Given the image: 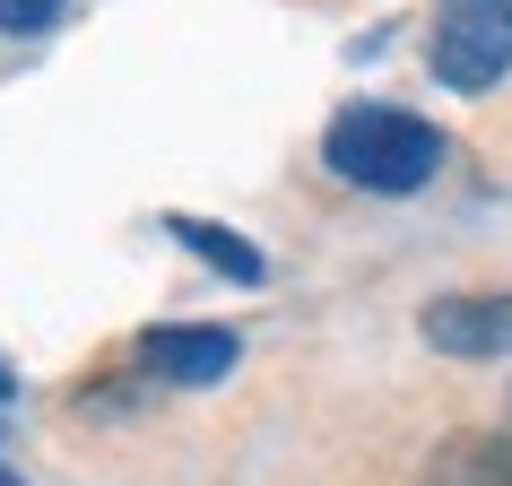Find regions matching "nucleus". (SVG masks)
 Here are the masks:
<instances>
[{"label": "nucleus", "instance_id": "nucleus-2", "mask_svg": "<svg viewBox=\"0 0 512 486\" xmlns=\"http://www.w3.org/2000/svg\"><path fill=\"white\" fill-rule=\"evenodd\" d=\"M426 61L452 96H486L512 79V0H434Z\"/></svg>", "mask_w": 512, "mask_h": 486}, {"label": "nucleus", "instance_id": "nucleus-8", "mask_svg": "<svg viewBox=\"0 0 512 486\" xmlns=\"http://www.w3.org/2000/svg\"><path fill=\"white\" fill-rule=\"evenodd\" d=\"M9 400H18V374H9V365H0V408H9Z\"/></svg>", "mask_w": 512, "mask_h": 486}, {"label": "nucleus", "instance_id": "nucleus-6", "mask_svg": "<svg viewBox=\"0 0 512 486\" xmlns=\"http://www.w3.org/2000/svg\"><path fill=\"white\" fill-rule=\"evenodd\" d=\"M165 235H174V243H191V252H200L209 270H226L235 287H261V278H270V261L252 252V235L217 226V217H191V209H174V217H165Z\"/></svg>", "mask_w": 512, "mask_h": 486}, {"label": "nucleus", "instance_id": "nucleus-5", "mask_svg": "<svg viewBox=\"0 0 512 486\" xmlns=\"http://www.w3.org/2000/svg\"><path fill=\"white\" fill-rule=\"evenodd\" d=\"M417 486H512V434H443Z\"/></svg>", "mask_w": 512, "mask_h": 486}, {"label": "nucleus", "instance_id": "nucleus-3", "mask_svg": "<svg viewBox=\"0 0 512 486\" xmlns=\"http://www.w3.org/2000/svg\"><path fill=\"white\" fill-rule=\"evenodd\" d=\"M417 339L434 356H460V365H495L512 356V287H486V296H434L417 313Z\"/></svg>", "mask_w": 512, "mask_h": 486}, {"label": "nucleus", "instance_id": "nucleus-10", "mask_svg": "<svg viewBox=\"0 0 512 486\" xmlns=\"http://www.w3.org/2000/svg\"><path fill=\"white\" fill-rule=\"evenodd\" d=\"M504 434H512V408H504Z\"/></svg>", "mask_w": 512, "mask_h": 486}, {"label": "nucleus", "instance_id": "nucleus-7", "mask_svg": "<svg viewBox=\"0 0 512 486\" xmlns=\"http://www.w3.org/2000/svg\"><path fill=\"white\" fill-rule=\"evenodd\" d=\"M70 0H0V35H53Z\"/></svg>", "mask_w": 512, "mask_h": 486}, {"label": "nucleus", "instance_id": "nucleus-9", "mask_svg": "<svg viewBox=\"0 0 512 486\" xmlns=\"http://www.w3.org/2000/svg\"><path fill=\"white\" fill-rule=\"evenodd\" d=\"M0 486H18V469H0Z\"/></svg>", "mask_w": 512, "mask_h": 486}, {"label": "nucleus", "instance_id": "nucleus-4", "mask_svg": "<svg viewBox=\"0 0 512 486\" xmlns=\"http://www.w3.org/2000/svg\"><path fill=\"white\" fill-rule=\"evenodd\" d=\"M235 356H243L235 330H200V322H165V330L139 339V365H148L157 382H174V391H209V382H226V374H235Z\"/></svg>", "mask_w": 512, "mask_h": 486}, {"label": "nucleus", "instance_id": "nucleus-1", "mask_svg": "<svg viewBox=\"0 0 512 486\" xmlns=\"http://www.w3.org/2000/svg\"><path fill=\"white\" fill-rule=\"evenodd\" d=\"M443 157H452L443 131H434L426 113H408V105H348L322 131V165L348 191H374V200H408V191H426L434 174H443Z\"/></svg>", "mask_w": 512, "mask_h": 486}]
</instances>
